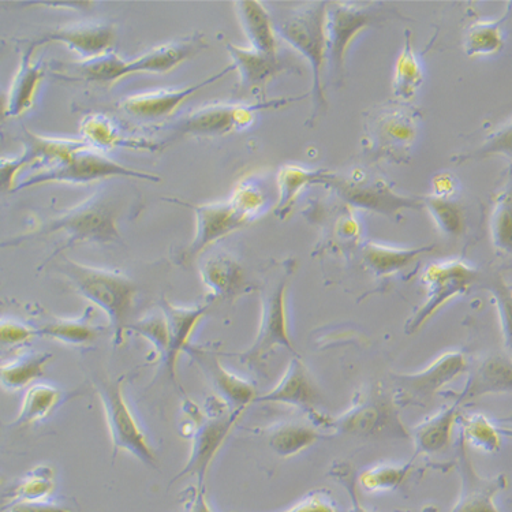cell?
<instances>
[{
    "label": "cell",
    "instance_id": "5b68a950",
    "mask_svg": "<svg viewBox=\"0 0 512 512\" xmlns=\"http://www.w3.org/2000/svg\"><path fill=\"white\" fill-rule=\"evenodd\" d=\"M293 269L284 267L283 274L271 280L261 295V317L259 331L253 345L239 355L242 364L249 368L260 365L276 349L283 347L291 354L298 355L291 340L287 320V289Z\"/></svg>",
    "mask_w": 512,
    "mask_h": 512
},
{
    "label": "cell",
    "instance_id": "836d02e7",
    "mask_svg": "<svg viewBox=\"0 0 512 512\" xmlns=\"http://www.w3.org/2000/svg\"><path fill=\"white\" fill-rule=\"evenodd\" d=\"M92 317V308L85 310L84 315L77 319L52 317L50 321L36 328L37 336L58 340L66 345H89L100 335V328L92 324Z\"/></svg>",
    "mask_w": 512,
    "mask_h": 512
},
{
    "label": "cell",
    "instance_id": "5bb4252c",
    "mask_svg": "<svg viewBox=\"0 0 512 512\" xmlns=\"http://www.w3.org/2000/svg\"><path fill=\"white\" fill-rule=\"evenodd\" d=\"M227 407L229 406H220L218 410L212 411L207 416L203 414L200 420L194 422L196 426L192 435V450H190L188 463L173 482L182 477L193 476L197 478V487L205 488L204 482L209 467L215 461L224 442L229 439L239 418L245 413L242 410H229Z\"/></svg>",
    "mask_w": 512,
    "mask_h": 512
},
{
    "label": "cell",
    "instance_id": "d6a6232c",
    "mask_svg": "<svg viewBox=\"0 0 512 512\" xmlns=\"http://www.w3.org/2000/svg\"><path fill=\"white\" fill-rule=\"evenodd\" d=\"M319 426L304 424V422H282L269 431V447L280 458H291L308 450L319 442L323 433Z\"/></svg>",
    "mask_w": 512,
    "mask_h": 512
},
{
    "label": "cell",
    "instance_id": "7dc6e473",
    "mask_svg": "<svg viewBox=\"0 0 512 512\" xmlns=\"http://www.w3.org/2000/svg\"><path fill=\"white\" fill-rule=\"evenodd\" d=\"M331 473L338 480L339 484L345 488L347 495H349L350 512H368L364 507V503H362V489L360 484H358V476L354 473L353 467L347 465V463H342V465L335 466Z\"/></svg>",
    "mask_w": 512,
    "mask_h": 512
},
{
    "label": "cell",
    "instance_id": "ba28073f",
    "mask_svg": "<svg viewBox=\"0 0 512 512\" xmlns=\"http://www.w3.org/2000/svg\"><path fill=\"white\" fill-rule=\"evenodd\" d=\"M111 177H132L148 179L159 182L160 178L141 171L132 170L108 159L104 152L100 151L87 141H82L73 152H70L61 162L54 166L37 171L31 177L24 179L17 189L29 188L47 182L88 183L97 179Z\"/></svg>",
    "mask_w": 512,
    "mask_h": 512
},
{
    "label": "cell",
    "instance_id": "d4e9b609",
    "mask_svg": "<svg viewBox=\"0 0 512 512\" xmlns=\"http://www.w3.org/2000/svg\"><path fill=\"white\" fill-rule=\"evenodd\" d=\"M201 279L215 300H233L244 293V269L229 254H215L201 264Z\"/></svg>",
    "mask_w": 512,
    "mask_h": 512
},
{
    "label": "cell",
    "instance_id": "f35d334b",
    "mask_svg": "<svg viewBox=\"0 0 512 512\" xmlns=\"http://www.w3.org/2000/svg\"><path fill=\"white\" fill-rule=\"evenodd\" d=\"M55 489L54 470L48 466H37L25 474L20 481L10 487L5 497L11 502H43L52 495Z\"/></svg>",
    "mask_w": 512,
    "mask_h": 512
},
{
    "label": "cell",
    "instance_id": "b9f144b4",
    "mask_svg": "<svg viewBox=\"0 0 512 512\" xmlns=\"http://www.w3.org/2000/svg\"><path fill=\"white\" fill-rule=\"evenodd\" d=\"M130 332L142 336L148 340L153 346L155 357H153V364L166 361L168 347H170V334H168V324L164 312L152 313V315L145 316L144 319L130 323Z\"/></svg>",
    "mask_w": 512,
    "mask_h": 512
},
{
    "label": "cell",
    "instance_id": "44dd1931",
    "mask_svg": "<svg viewBox=\"0 0 512 512\" xmlns=\"http://www.w3.org/2000/svg\"><path fill=\"white\" fill-rule=\"evenodd\" d=\"M234 70V66L227 67V69L220 71L219 74L201 81L200 84L192 85V87L175 89V91L173 89H160V91L130 96L123 100L121 106L127 114L134 115V117L147 119L167 117L171 112L177 110L185 100H188L194 93L200 91L201 88L208 87V85L219 81L220 78Z\"/></svg>",
    "mask_w": 512,
    "mask_h": 512
},
{
    "label": "cell",
    "instance_id": "7c38bea8",
    "mask_svg": "<svg viewBox=\"0 0 512 512\" xmlns=\"http://www.w3.org/2000/svg\"><path fill=\"white\" fill-rule=\"evenodd\" d=\"M328 428L354 437L407 435L399 420L395 396L380 391L366 392L342 416L332 418Z\"/></svg>",
    "mask_w": 512,
    "mask_h": 512
},
{
    "label": "cell",
    "instance_id": "8d00e7d4",
    "mask_svg": "<svg viewBox=\"0 0 512 512\" xmlns=\"http://www.w3.org/2000/svg\"><path fill=\"white\" fill-rule=\"evenodd\" d=\"M459 425H461L462 442L467 447L485 454H496L502 450V432L499 426L493 424L485 414L473 413L461 416Z\"/></svg>",
    "mask_w": 512,
    "mask_h": 512
},
{
    "label": "cell",
    "instance_id": "ab89813d",
    "mask_svg": "<svg viewBox=\"0 0 512 512\" xmlns=\"http://www.w3.org/2000/svg\"><path fill=\"white\" fill-rule=\"evenodd\" d=\"M413 472L411 462L381 463L369 467L358 476V484L366 492H390L401 487Z\"/></svg>",
    "mask_w": 512,
    "mask_h": 512
},
{
    "label": "cell",
    "instance_id": "52a82bcc",
    "mask_svg": "<svg viewBox=\"0 0 512 512\" xmlns=\"http://www.w3.org/2000/svg\"><path fill=\"white\" fill-rule=\"evenodd\" d=\"M96 384L110 433L112 459L117 458L119 452H127L145 465L158 469L155 451L149 446L147 436L142 432L141 426L127 405L123 394V377L99 380Z\"/></svg>",
    "mask_w": 512,
    "mask_h": 512
},
{
    "label": "cell",
    "instance_id": "f546056e",
    "mask_svg": "<svg viewBox=\"0 0 512 512\" xmlns=\"http://www.w3.org/2000/svg\"><path fill=\"white\" fill-rule=\"evenodd\" d=\"M33 52L35 51L29 50V48L22 52L20 69L11 84L9 97H7L5 110L7 117H18L32 107L37 89L44 78L41 63L32 61Z\"/></svg>",
    "mask_w": 512,
    "mask_h": 512
},
{
    "label": "cell",
    "instance_id": "1f68e13d",
    "mask_svg": "<svg viewBox=\"0 0 512 512\" xmlns=\"http://www.w3.org/2000/svg\"><path fill=\"white\" fill-rule=\"evenodd\" d=\"M330 171H310L298 166H284L278 174L279 201L275 213L279 219H286L293 209L298 194L309 185H327Z\"/></svg>",
    "mask_w": 512,
    "mask_h": 512
},
{
    "label": "cell",
    "instance_id": "4dcf8cb0",
    "mask_svg": "<svg viewBox=\"0 0 512 512\" xmlns=\"http://www.w3.org/2000/svg\"><path fill=\"white\" fill-rule=\"evenodd\" d=\"M81 130L85 141L97 149L123 147L142 149V151H158L162 148L155 142L126 136L122 129H119L115 123L111 122L110 118L104 117V115H92V117L85 118Z\"/></svg>",
    "mask_w": 512,
    "mask_h": 512
},
{
    "label": "cell",
    "instance_id": "3957f363",
    "mask_svg": "<svg viewBox=\"0 0 512 512\" xmlns=\"http://www.w3.org/2000/svg\"><path fill=\"white\" fill-rule=\"evenodd\" d=\"M207 47L201 35L171 41L153 48L147 54L138 56L133 61H125L114 52H107L96 58L88 59L77 66V73L85 80L112 82L134 73H166L188 61L194 54Z\"/></svg>",
    "mask_w": 512,
    "mask_h": 512
},
{
    "label": "cell",
    "instance_id": "2e32d148",
    "mask_svg": "<svg viewBox=\"0 0 512 512\" xmlns=\"http://www.w3.org/2000/svg\"><path fill=\"white\" fill-rule=\"evenodd\" d=\"M254 403H276L297 407L305 411L312 418L313 425L319 428H328L332 420L320 411L323 403L321 392L300 355L291 358L278 384L271 391L257 396Z\"/></svg>",
    "mask_w": 512,
    "mask_h": 512
},
{
    "label": "cell",
    "instance_id": "7402d4cb",
    "mask_svg": "<svg viewBox=\"0 0 512 512\" xmlns=\"http://www.w3.org/2000/svg\"><path fill=\"white\" fill-rule=\"evenodd\" d=\"M233 58L234 69L239 73V85L249 92L263 91L272 78L284 71L293 70V65L284 62L278 55H267L253 48H241L226 43Z\"/></svg>",
    "mask_w": 512,
    "mask_h": 512
},
{
    "label": "cell",
    "instance_id": "cb8c5ba5",
    "mask_svg": "<svg viewBox=\"0 0 512 512\" xmlns=\"http://www.w3.org/2000/svg\"><path fill=\"white\" fill-rule=\"evenodd\" d=\"M461 418V405L457 401L426 418L411 432L418 454L436 455L447 451L454 437L455 426Z\"/></svg>",
    "mask_w": 512,
    "mask_h": 512
},
{
    "label": "cell",
    "instance_id": "db71d44e",
    "mask_svg": "<svg viewBox=\"0 0 512 512\" xmlns=\"http://www.w3.org/2000/svg\"><path fill=\"white\" fill-rule=\"evenodd\" d=\"M339 235L346 241L360 237V224L354 219L353 213H349L346 219L340 220Z\"/></svg>",
    "mask_w": 512,
    "mask_h": 512
},
{
    "label": "cell",
    "instance_id": "681fc988",
    "mask_svg": "<svg viewBox=\"0 0 512 512\" xmlns=\"http://www.w3.org/2000/svg\"><path fill=\"white\" fill-rule=\"evenodd\" d=\"M282 512H339V510L328 493L316 491L309 493L289 510Z\"/></svg>",
    "mask_w": 512,
    "mask_h": 512
},
{
    "label": "cell",
    "instance_id": "f907efd6",
    "mask_svg": "<svg viewBox=\"0 0 512 512\" xmlns=\"http://www.w3.org/2000/svg\"><path fill=\"white\" fill-rule=\"evenodd\" d=\"M3 512H74L70 508L59 506L43 500V502H26V500H18L11 502L3 507Z\"/></svg>",
    "mask_w": 512,
    "mask_h": 512
},
{
    "label": "cell",
    "instance_id": "d6986e66",
    "mask_svg": "<svg viewBox=\"0 0 512 512\" xmlns=\"http://www.w3.org/2000/svg\"><path fill=\"white\" fill-rule=\"evenodd\" d=\"M114 41L115 32L111 24H107V22H88V24L55 29V31L40 37V39L32 41L28 48L35 51L36 48L46 46V44L62 43L80 54L84 61H88V59L110 52L111 47L114 46Z\"/></svg>",
    "mask_w": 512,
    "mask_h": 512
},
{
    "label": "cell",
    "instance_id": "11a10c76",
    "mask_svg": "<svg viewBox=\"0 0 512 512\" xmlns=\"http://www.w3.org/2000/svg\"><path fill=\"white\" fill-rule=\"evenodd\" d=\"M500 432H502L503 437H510L512 439V428H500Z\"/></svg>",
    "mask_w": 512,
    "mask_h": 512
},
{
    "label": "cell",
    "instance_id": "8fae6325",
    "mask_svg": "<svg viewBox=\"0 0 512 512\" xmlns=\"http://www.w3.org/2000/svg\"><path fill=\"white\" fill-rule=\"evenodd\" d=\"M325 186L334 189L350 207L368 209L388 218H398L403 211H416L425 205L422 200L395 193L383 179L369 177L358 170L349 178L331 174Z\"/></svg>",
    "mask_w": 512,
    "mask_h": 512
},
{
    "label": "cell",
    "instance_id": "f1b7e54d",
    "mask_svg": "<svg viewBox=\"0 0 512 512\" xmlns=\"http://www.w3.org/2000/svg\"><path fill=\"white\" fill-rule=\"evenodd\" d=\"M242 28L250 41V48L267 55H278V41H276L274 25L268 11L260 2L244 0L235 2Z\"/></svg>",
    "mask_w": 512,
    "mask_h": 512
},
{
    "label": "cell",
    "instance_id": "30bf717a",
    "mask_svg": "<svg viewBox=\"0 0 512 512\" xmlns=\"http://www.w3.org/2000/svg\"><path fill=\"white\" fill-rule=\"evenodd\" d=\"M478 280L476 268L462 260L433 263L422 272L421 282L426 290L424 304L410 317L407 334H416L448 302L466 294Z\"/></svg>",
    "mask_w": 512,
    "mask_h": 512
},
{
    "label": "cell",
    "instance_id": "484cf974",
    "mask_svg": "<svg viewBox=\"0 0 512 512\" xmlns=\"http://www.w3.org/2000/svg\"><path fill=\"white\" fill-rule=\"evenodd\" d=\"M197 361L204 366L209 372V376L215 384L223 402L231 407V410L248 409L252 403L256 402L257 394L256 388L233 372L227 371L218 358L208 354H197Z\"/></svg>",
    "mask_w": 512,
    "mask_h": 512
},
{
    "label": "cell",
    "instance_id": "f5cc1de1",
    "mask_svg": "<svg viewBox=\"0 0 512 512\" xmlns=\"http://www.w3.org/2000/svg\"><path fill=\"white\" fill-rule=\"evenodd\" d=\"M185 512H212L205 497V488L193 487L186 492Z\"/></svg>",
    "mask_w": 512,
    "mask_h": 512
},
{
    "label": "cell",
    "instance_id": "60d3db41",
    "mask_svg": "<svg viewBox=\"0 0 512 512\" xmlns=\"http://www.w3.org/2000/svg\"><path fill=\"white\" fill-rule=\"evenodd\" d=\"M492 244L497 252L512 259V194L502 193L496 198L491 213Z\"/></svg>",
    "mask_w": 512,
    "mask_h": 512
},
{
    "label": "cell",
    "instance_id": "c3c4849f",
    "mask_svg": "<svg viewBox=\"0 0 512 512\" xmlns=\"http://www.w3.org/2000/svg\"><path fill=\"white\" fill-rule=\"evenodd\" d=\"M37 336L36 328L13 320H3L0 327V339L3 346H21L31 342Z\"/></svg>",
    "mask_w": 512,
    "mask_h": 512
},
{
    "label": "cell",
    "instance_id": "603a6c76",
    "mask_svg": "<svg viewBox=\"0 0 512 512\" xmlns=\"http://www.w3.org/2000/svg\"><path fill=\"white\" fill-rule=\"evenodd\" d=\"M209 305L192 306V308H181L167 300L162 301V310L166 315L168 334H170V347L164 368L170 373L171 379L177 381V364L183 351L188 350L189 340L192 338L198 323L208 312Z\"/></svg>",
    "mask_w": 512,
    "mask_h": 512
},
{
    "label": "cell",
    "instance_id": "4316f807",
    "mask_svg": "<svg viewBox=\"0 0 512 512\" xmlns=\"http://www.w3.org/2000/svg\"><path fill=\"white\" fill-rule=\"evenodd\" d=\"M74 396H76L74 392L63 391L50 384H33L26 390L20 413L11 425L29 426L47 420L59 406L70 401Z\"/></svg>",
    "mask_w": 512,
    "mask_h": 512
},
{
    "label": "cell",
    "instance_id": "9a60e30c",
    "mask_svg": "<svg viewBox=\"0 0 512 512\" xmlns=\"http://www.w3.org/2000/svg\"><path fill=\"white\" fill-rule=\"evenodd\" d=\"M298 99H280L257 104H213L190 112L175 125V133L182 136H224L252 125L256 112L278 108Z\"/></svg>",
    "mask_w": 512,
    "mask_h": 512
},
{
    "label": "cell",
    "instance_id": "8992f818",
    "mask_svg": "<svg viewBox=\"0 0 512 512\" xmlns=\"http://www.w3.org/2000/svg\"><path fill=\"white\" fill-rule=\"evenodd\" d=\"M52 233H65L66 245L82 244V242H118L121 235L117 229V216L114 208L102 198L93 197L84 204L47 220L46 223L36 227L32 234L24 235L20 241L29 238L41 237ZM61 250V252H62ZM59 252V253H61Z\"/></svg>",
    "mask_w": 512,
    "mask_h": 512
},
{
    "label": "cell",
    "instance_id": "ffe728a7",
    "mask_svg": "<svg viewBox=\"0 0 512 512\" xmlns=\"http://www.w3.org/2000/svg\"><path fill=\"white\" fill-rule=\"evenodd\" d=\"M512 394V357L507 351L488 355L474 369L457 402L476 401L487 395Z\"/></svg>",
    "mask_w": 512,
    "mask_h": 512
},
{
    "label": "cell",
    "instance_id": "bcb514c9",
    "mask_svg": "<svg viewBox=\"0 0 512 512\" xmlns=\"http://www.w3.org/2000/svg\"><path fill=\"white\" fill-rule=\"evenodd\" d=\"M230 200L239 211L244 213L250 222L256 216H259V213L263 211L265 204H267V196H265L264 189L261 188L259 183L250 181V179L249 181L238 183Z\"/></svg>",
    "mask_w": 512,
    "mask_h": 512
},
{
    "label": "cell",
    "instance_id": "816d5d0a",
    "mask_svg": "<svg viewBox=\"0 0 512 512\" xmlns=\"http://www.w3.org/2000/svg\"><path fill=\"white\" fill-rule=\"evenodd\" d=\"M457 192L458 182L451 174H439L433 178L431 196L437 198H452Z\"/></svg>",
    "mask_w": 512,
    "mask_h": 512
},
{
    "label": "cell",
    "instance_id": "6da1fadb",
    "mask_svg": "<svg viewBox=\"0 0 512 512\" xmlns=\"http://www.w3.org/2000/svg\"><path fill=\"white\" fill-rule=\"evenodd\" d=\"M58 269L78 294L106 313L112 342L122 346L136 301L137 287L133 280L121 272L89 267L67 257H63Z\"/></svg>",
    "mask_w": 512,
    "mask_h": 512
},
{
    "label": "cell",
    "instance_id": "e575fe53",
    "mask_svg": "<svg viewBox=\"0 0 512 512\" xmlns=\"http://www.w3.org/2000/svg\"><path fill=\"white\" fill-rule=\"evenodd\" d=\"M512 18V2L499 20L481 21L470 26L465 37V52L470 58L499 54L504 48V25Z\"/></svg>",
    "mask_w": 512,
    "mask_h": 512
},
{
    "label": "cell",
    "instance_id": "7a4b0ae2",
    "mask_svg": "<svg viewBox=\"0 0 512 512\" xmlns=\"http://www.w3.org/2000/svg\"><path fill=\"white\" fill-rule=\"evenodd\" d=\"M328 2L308 3L302 9L295 10L289 18L279 25V35L290 46L300 51L308 59L313 73V115L315 121L321 111L327 110L324 95L323 71L328 62L327 24Z\"/></svg>",
    "mask_w": 512,
    "mask_h": 512
},
{
    "label": "cell",
    "instance_id": "9c48e42d",
    "mask_svg": "<svg viewBox=\"0 0 512 512\" xmlns=\"http://www.w3.org/2000/svg\"><path fill=\"white\" fill-rule=\"evenodd\" d=\"M390 10L384 9L377 3H328L327 24V51L328 62L332 73L338 82H342L345 73L346 54L355 37L366 28L383 24L390 20Z\"/></svg>",
    "mask_w": 512,
    "mask_h": 512
},
{
    "label": "cell",
    "instance_id": "e0dca14e",
    "mask_svg": "<svg viewBox=\"0 0 512 512\" xmlns=\"http://www.w3.org/2000/svg\"><path fill=\"white\" fill-rule=\"evenodd\" d=\"M170 201L192 208L197 218L196 237H194L192 244L179 253L178 256V263L182 265L192 264L205 252V249L215 244L216 241L250 223V220L231 203V200L226 201V203L203 205L183 203V201L174 200V198Z\"/></svg>",
    "mask_w": 512,
    "mask_h": 512
},
{
    "label": "cell",
    "instance_id": "74e56055",
    "mask_svg": "<svg viewBox=\"0 0 512 512\" xmlns=\"http://www.w3.org/2000/svg\"><path fill=\"white\" fill-rule=\"evenodd\" d=\"M50 353H32L21 355L2 365V386L9 391L24 390L33 386V381L40 379L50 362Z\"/></svg>",
    "mask_w": 512,
    "mask_h": 512
},
{
    "label": "cell",
    "instance_id": "d590c367",
    "mask_svg": "<svg viewBox=\"0 0 512 512\" xmlns=\"http://www.w3.org/2000/svg\"><path fill=\"white\" fill-rule=\"evenodd\" d=\"M422 84H424V71L414 51L413 37L410 31H407L405 46L395 62L394 95L403 103L410 102L416 97Z\"/></svg>",
    "mask_w": 512,
    "mask_h": 512
},
{
    "label": "cell",
    "instance_id": "ee69618b",
    "mask_svg": "<svg viewBox=\"0 0 512 512\" xmlns=\"http://www.w3.org/2000/svg\"><path fill=\"white\" fill-rule=\"evenodd\" d=\"M487 289L491 291L493 300H495L497 313H499L500 328L504 349L507 353L512 351V289L508 286L506 280L500 275L493 276L487 284Z\"/></svg>",
    "mask_w": 512,
    "mask_h": 512
},
{
    "label": "cell",
    "instance_id": "ac0fdd59",
    "mask_svg": "<svg viewBox=\"0 0 512 512\" xmlns=\"http://www.w3.org/2000/svg\"><path fill=\"white\" fill-rule=\"evenodd\" d=\"M459 476L461 493L450 512H500L495 499L507 488L506 474L485 478L477 473L469 455V447L461 440L459 448Z\"/></svg>",
    "mask_w": 512,
    "mask_h": 512
},
{
    "label": "cell",
    "instance_id": "4fadbf2b",
    "mask_svg": "<svg viewBox=\"0 0 512 512\" xmlns=\"http://www.w3.org/2000/svg\"><path fill=\"white\" fill-rule=\"evenodd\" d=\"M469 368L462 351H446L420 372L395 375V401L401 405L425 406L435 396L461 377Z\"/></svg>",
    "mask_w": 512,
    "mask_h": 512
},
{
    "label": "cell",
    "instance_id": "9f6ffc18",
    "mask_svg": "<svg viewBox=\"0 0 512 512\" xmlns=\"http://www.w3.org/2000/svg\"><path fill=\"white\" fill-rule=\"evenodd\" d=\"M500 422H504V424H512V416H507L504 418H500Z\"/></svg>",
    "mask_w": 512,
    "mask_h": 512
},
{
    "label": "cell",
    "instance_id": "83f0119b",
    "mask_svg": "<svg viewBox=\"0 0 512 512\" xmlns=\"http://www.w3.org/2000/svg\"><path fill=\"white\" fill-rule=\"evenodd\" d=\"M433 249L435 246L401 249L369 242L362 249V260L373 275L387 278V276L398 274L403 269L409 268L411 264L416 263L424 254L432 252Z\"/></svg>",
    "mask_w": 512,
    "mask_h": 512
},
{
    "label": "cell",
    "instance_id": "f6af8a7d",
    "mask_svg": "<svg viewBox=\"0 0 512 512\" xmlns=\"http://www.w3.org/2000/svg\"><path fill=\"white\" fill-rule=\"evenodd\" d=\"M492 156H503L512 166V119L506 125L495 130L485 138L481 147L474 149L472 153L459 156L457 162H469V160H482L492 158Z\"/></svg>",
    "mask_w": 512,
    "mask_h": 512
},
{
    "label": "cell",
    "instance_id": "277c9868",
    "mask_svg": "<svg viewBox=\"0 0 512 512\" xmlns=\"http://www.w3.org/2000/svg\"><path fill=\"white\" fill-rule=\"evenodd\" d=\"M420 114L403 103H387L366 114L364 151L375 160L407 162L416 144Z\"/></svg>",
    "mask_w": 512,
    "mask_h": 512
},
{
    "label": "cell",
    "instance_id": "7bdbcfd3",
    "mask_svg": "<svg viewBox=\"0 0 512 512\" xmlns=\"http://www.w3.org/2000/svg\"><path fill=\"white\" fill-rule=\"evenodd\" d=\"M424 204L431 212L437 227L444 234L451 235V237H459L463 234V231H465V215H463L462 208L455 201H452L451 198L429 196Z\"/></svg>",
    "mask_w": 512,
    "mask_h": 512
}]
</instances>
